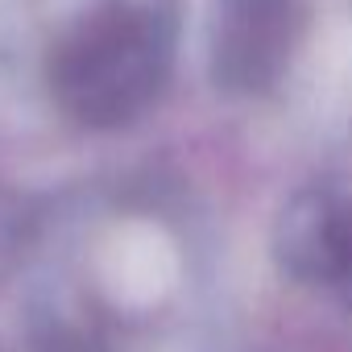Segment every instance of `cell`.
Listing matches in <instances>:
<instances>
[{
  "instance_id": "obj_2",
  "label": "cell",
  "mask_w": 352,
  "mask_h": 352,
  "mask_svg": "<svg viewBox=\"0 0 352 352\" xmlns=\"http://www.w3.org/2000/svg\"><path fill=\"white\" fill-rule=\"evenodd\" d=\"M302 30L298 0H224L216 25V83L228 91H265L282 79Z\"/></svg>"
},
{
  "instance_id": "obj_1",
  "label": "cell",
  "mask_w": 352,
  "mask_h": 352,
  "mask_svg": "<svg viewBox=\"0 0 352 352\" xmlns=\"http://www.w3.org/2000/svg\"><path fill=\"white\" fill-rule=\"evenodd\" d=\"M166 34L141 9L100 13L71 46L58 50L54 96L83 124H120L137 116L166 79Z\"/></svg>"
},
{
  "instance_id": "obj_3",
  "label": "cell",
  "mask_w": 352,
  "mask_h": 352,
  "mask_svg": "<svg viewBox=\"0 0 352 352\" xmlns=\"http://www.w3.org/2000/svg\"><path fill=\"white\" fill-rule=\"evenodd\" d=\"M278 253L298 278L327 282L352 302V212L327 195H298L282 216Z\"/></svg>"
}]
</instances>
